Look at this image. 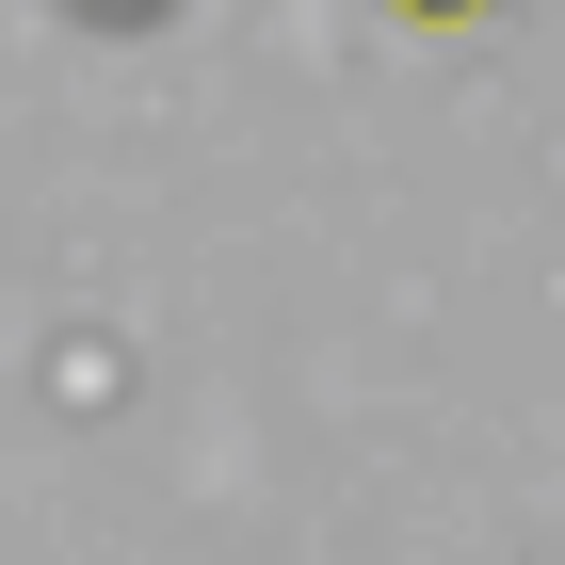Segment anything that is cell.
Returning <instances> with one entry per match:
<instances>
[{
    "label": "cell",
    "instance_id": "1",
    "mask_svg": "<svg viewBox=\"0 0 565 565\" xmlns=\"http://www.w3.org/2000/svg\"><path fill=\"white\" fill-rule=\"evenodd\" d=\"M420 17H484V0H420Z\"/></svg>",
    "mask_w": 565,
    "mask_h": 565
}]
</instances>
